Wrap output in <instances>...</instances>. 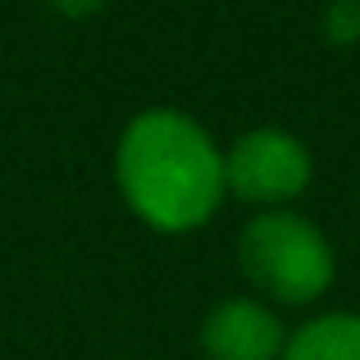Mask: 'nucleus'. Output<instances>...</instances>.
<instances>
[{
    "label": "nucleus",
    "instance_id": "f257e3e1",
    "mask_svg": "<svg viewBox=\"0 0 360 360\" xmlns=\"http://www.w3.org/2000/svg\"><path fill=\"white\" fill-rule=\"evenodd\" d=\"M115 187L132 219L165 238H187L214 224L229 201L224 146L196 115L146 105L119 132Z\"/></svg>",
    "mask_w": 360,
    "mask_h": 360
},
{
    "label": "nucleus",
    "instance_id": "f03ea898",
    "mask_svg": "<svg viewBox=\"0 0 360 360\" xmlns=\"http://www.w3.org/2000/svg\"><path fill=\"white\" fill-rule=\"evenodd\" d=\"M238 269L251 297L278 310H306L333 292L338 283V246L310 214L255 210L238 229Z\"/></svg>",
    "mask_w": 360,
    "mask_h": 360
},
{
    "label": "nucleus",
    "instance_id": "7ed1b4c3",
    "mask_svg": "<svg viewBox=\"0 0 360 360\" xmlns=\"http://www.w3.org/2000/svg\"><path fill=\"white\" fill-rule=\"evenodd\" d=\"M224 183L229 201L251 210H288L315 183V150L306 137L278 123L246 128L224 146Z\"/></svg>",
    "mask_w": 360,
    "mask_h": 360
},
{
    "label": "nucleus",
    "instance_id": "20e7f679",
    "mask_svg": "<svg viewBox=\"0 0 360 360\" xmlns=\"http://www.w3.org/2000/svg\"><path fill=\"white\" fill-rule=\"evenodd\" d=\"M196 347L205 360H278L288 347V324H283L278 306L238 292L205 310L201 328H196Z\"/></svg>",
    "mask_w": 360,
    "mask_h": 360
},
{
    "label": "nucleus",
    "instance_id": "39448f33",
    "mask_svg": "<svg viewBox=\"0 0 360 360\" xmlns=\"http://www.w3.org/2000/svg\"><path fill=\"white\" fill-rule=\"evenodd\" d=\"M278 360H360V310H319L288 328Z\"/></svg>",
    "mask_w": 360,
    "mask_h": 360
},
{
    "label": "nucleus",
    "instance_id": "423d86ee",
    "mask_svg": "<svg viewBox=\"0 0 360 360\" xmlns=\"http://www.w3.org/2000/svg\"><path fill=\"white\" fill-rule=\"evenodd\" d=\"M319 37L333 51H356L360 46V0H328L319 9Z\"/></svg>",
    "mask_w": 360,
    "mask_h": 360
},
{
    "label": "nucleus",
    "instance_id": "0eeeda50",
    "mask_svg": "<svg viewBox=\"0 0 360 360\" xmlns=\"http://www.w3.org/2000/svg\"><path fill=\"white\" fill-rule=\"evenodd\" d=\"M46 5L60 18H69V23H82V18H96L105 9V0H46Z\"/></svg>",
    "mask_w": 360,
    "mask_h": 360
}]
</instances>
